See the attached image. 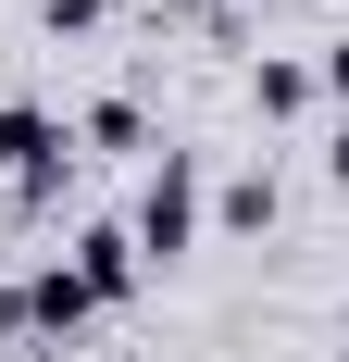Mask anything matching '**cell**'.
I'll return each instance as SVG.
<instances>
[{"label":"cell","mask_w":349,"mask_h":362,"mask_svg":"<svg viewBox=\"0 0 349 362\" xmlns=\"http://www.w3.org/2000/svg\"><path fill=\"white\" fill-rule=\"evenodd\" d=\"M337 362H349V350H337Z\"/></svg>","instance_id":"9"},{"label":"cell","mask_w":349,"mask_h":362,"mask_svg":"<svg viewBox=\"0 0 349 362\" xmlns=\"http://www.w3.org/2000/svg\"><path fill=\"white\" fill-rule=\"evenodd\" d=\"M138 275H150V262H138L125 225H88V238H75V288L100 300V313H112V300H138Z\"/></svg>","instance_id":"2"},{"label":"cell","mask_w":349,"mask_h":362,"mask_svg":"<svg viewBox=\"0 0 349 362\" xmlns=\"http://www.w3.org/2000/svg\"><path fill=\"white\" fill-rule=\"evenodd\" d=\"M324 187H337V200H349V125H337V138H324Z\"/></svg>","instance_id":"8"},{"label":"cell","mask_w":349,"mask_h":362,"mask_svg":"<svg viewBox=\"0 0 349 362\" xmlns=\"http://www.w3.org/2000/svg\"><path fill=\"white\" fill-rule=\"evenodd\" d=\"M75 138H88V150H138L150 125H138V100H88V125H75Z\"/></svg>","instance_id":"5"},{"label":"cell","mask_w":349,"mask_h":362,"mask_svg":"<svg viewBox=\"0 0 349 362\" xmlns=\"http://www.w3.org/2000/svg\"><path fill=\"white\" fill-rule=\"evenodd\" d=\"M312 100H337V112H349V37H324V63H312Z\"/></svg>","instance_id":"7"},{"label":"cell","mask_w":349,"mask_h":362,"mask_svg":"<svg viewBox=\"0 0 349 362\" xmlns=\"http://www.w3.org/2000/svg\"><path fill=\"white\" fill-rule=\"evenodd\" d=\"M100 13H112V0H37V25H50V37H88Z\"/></svg>","instance_id":"6"},{"label":"cell","mask_w":349,"mask_h":362,"mask_svg":"<svg viewBox=\"0 0 349 362\" xmlns=\"http://www.w3.org/2000/svg\"><path fill=\"white\" fill-rule=\"evenodd\" d=\"M212 213L237 225V238H262V225H275V213H287V187H275V175H262V163H249V175H225V200H212Z\"/></svg>","instance_id":"4"},{"label":"cell","mask_w":349,"mask_h":362,"mask_svg":"<svg viewBox=\"0 0 349 362\" xmlns=\"http://www.w3.org/2000/svg\"><path fill=\"white\" fill-rule=\"evenodd\" d=\"M249 112L262 125H300L312 112V63H249Z\"/></svg>","instance_id":"3"},{"label":"cell","mask_w":349,"mask_h":362,"mask_svg":"<svg viewBox=\"0 0 349 362\" xmlns=\"http://www.w3.org/2000/svg\"><path fill=\"white\" fill-rule=\"evenodd\" d=\"M125 238H138V262H174L200 238V150H162L138 175V225H125Z\"/></svg>","instance_id":"1"}]
</instances>
